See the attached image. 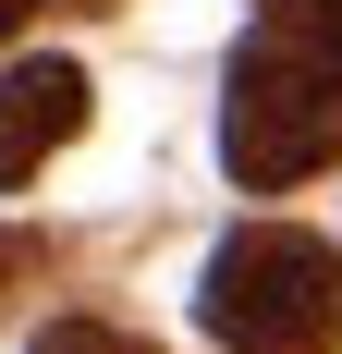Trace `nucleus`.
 I'll return each instance as SVG.
<instances>
[{"mask_svg":"<svg viewBox=\"0 0 342 354\" xmlns=\"http://www.w3.org/2000/svg\"><path fill=\"white\" fill-rule=\"evenodd\" d=\"M342 159V0H257L220 86V171L281 196Z\"/></svg>","mask_w":342,"mask_h":354,"instance_id":"nucleus-1","label":"nucleus"},{"mask_svg":"<svg viewBox=\"0 0 342 354\" xmlns=\"http://www.w3.org/2000/svg\"><path fill=\"white\" fill-rule=\"evenodd\" d=\"M196 318L220 354H330L342 342V257L318 232H294V220H244L208 257Z\"/></svg>","mask_w":342,"mask_h":354,"instance_id":"nucleus-2","label":"nucleus"},{"mask_svg":"<svg viewBox=\"0 0 342 354\" xmlns=\"http://www.w3.org/2000/svg\"><path fill=\"white\" fill-rule=\"evenodd\" d=\"M73 135H86V73H73V62L0 73V183L49 171V147H73Z\"/></svg>","mask_w":342,"mask_h":354,"instance_id":"nucleus-3","label":"nucleus"},{"mask_svg":"<svg viewBox=\"0 0 342 354\" xmlns=\"http://www.w3.org/2000/svg\"><path fill=\"white\" fill-rule=\"evenodd\" d=\"M25 354H159V342H147V330H110V318H49Z\"/></svg>","mask_w":342,"mask_h":354,"instance_id":"nucleus-4","label":"nucleus"},{"mask_svg":"<svg viewBox=\"0 0 342 354\" xmlns=\"http://www.w3.org/2000/svg\"><path fill=\"white\" fill-rule=\"evenodd\" d=\"M49 257H62L49 232H0V293H25V281H49Z\"/></svg>","mask_w":342,"mask_h":354,"instance_id":"nucleus-5","label":"nucleus"},{"mask_svg":"<svg viewBox=\"0 0 342 354\" xmlns=\"http://www.w3.org/2000/svg\"><path fill=\"white\" fill-rule=\"evenodd\" d=\"M25 12H37V0H0V37H12V25H25Z\"/></svg>","mask_w":342,"mask_h":354,"instance_id":"nucleus-6","label":"nucleus"},{"mask_svg":"<svg viewBox=\"0 0 342 354\" xmlns=\"http://www.w3.org/2000/svg\"><path fill=\"white\" fill-rule=\"evenodd\" d=\"M73 12H123V0H73Z\"/></svg>","mask_w":342,"mask_h":354,"instance_id":"nucleus-7","label":"nucleus"}]
</instances>
